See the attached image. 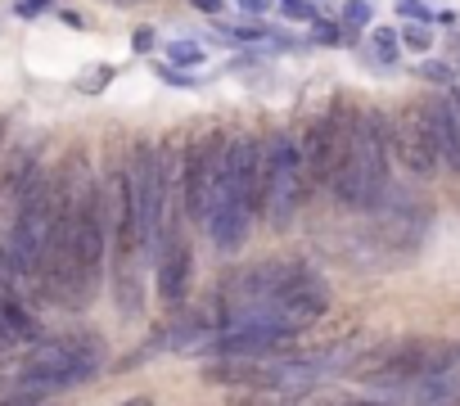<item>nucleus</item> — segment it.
<instances>
[{
  "label": "nucleus",
  "mask_w": 460,
  "mask_h": 406,
  "mask_svg": "<svg viewBox=\"0 0 460 406\" xmlns=\"http://www.w3.org/2000/svg\"><path fill=\"white\" fill-rule=\"evenodd\" d=\"M420 77L442 82V86H456V68H451V64H420Z\"/></svg>",
  "instance_id": "19"
},
{
  "label": "nucleus",
  "mask_w": 460,
  "mask_h": 406,
  "mask_svg": "<svg viewBox=\"0 0 460 406\" xmlns=\"http://www.w3.org/2000/svg\"><path fill=\"white\" fill-rule=\"evenodd\" d=\"M46 5H50V0H19V14H23V19H32V14H41Z\"/></svg>",
  "instance_id": "22"
},
{
  "label": "nucleus",
  "mask_w": 460,
  "mask_h": 406,
  "mask_svg": "<svg viewBox=\"0 0 460 406\" xmlns=\"http://www.w3.org/2000/svg\"><path fill=\"white\" fill-rule=\"evenodd\" d=\"M370 55H375L379 64H397V55H402V37L388 32V28H379V32L370 37Z\"/></svg>",
  "instance_id": "15"
},
{
  "label": "nucleus",
  "mask_w": 460,
  "mask_h": 406,
  "mask_svg": "<svg viewBox=\"0 0 460 406\" xmlns=\"http://www.w3.org/2000/svg\"><path fill=\"white\" fill-rule=\"evenodd\" d=\"M402 46H406V50H415V55H424V50L433 46L429 23H406V28H402Z\"/></svg>",
  "instance_id": "16"
},
{
  "label": "nucleus",
  "mask_w": 460,
  "mask_h": 406,
  "mask_svg": "<svg viewBox=\"0 0 460 406\" xmlns=\"http://www.w3.org/2000/svg\"><path fill=\"white\" fill-rule=\"evenodd\" d=\"M0 406H41V402H32V397H10V402H0Z\"/></svg>",
  "instance_id": "26"
},
{
  "label": "nucleus",
  "mask_w": 460,
  "mask_h": 406,
  "mask_svg": "<svg viewBox=\"0 0 460 406\" xmlns=\"http://www.w3.org/2000/svg\"><path fill=\"white\" fill-rule=\"evenodd\" d=\"M190 5H199L203 14H221V0H190Z\"/></svg>",
  "instance_id": "24"
},
{
  "label": "nucleus",
  "mask_w": 460,
  "mask_h": 406,
  "mask_svg": "<svg viewBox=\"0 0 460 406\" xmlns=\"http://www.w3.org/2000/svg\"><path fill=\"white\" fill-rule=\"evenodd\" d=\"M167 59H172V68L181 73V68H199V64H208V50L194 46V41H172V46H167Z\"/></svg>",
  "instance_id": "13"
},
{
  "label": "nucleus",
  "mask_w": 460,
  "mask_h": 406,
  "mask_svg": "<svg viewBox=\"0 0 460 406\" xmlns=\"http://www.w3.org/2000/svg\"><path fill=\"white\" fill-rule=\"evenodd\" d=\"M456 73H460V64H456Z\"/></svg>",
  "instance_id": "31"
},
{
  "label": "nucleus",
  "mask_w": 460,
  "mask_h": 406,
  "mask_svg": "<svg viewBox=\"0 0 460 406\" xmlns=\"http://www.w3.org/2000/svg\"><path fill=\"white\" fill-rule=\"evenodd\" d=\"M388 154H393V118L379 109L357 113V136L343 172L334 176V194L343 208H375L388 190Z\"/></svg>",
  "instance_id": "1"
},
{
  "label": "nucleus",
  "mask_w": 460,
  "mask_h": 406,
  "mask_svg": "<svg viewBox=\"0 0 460 406\" xmlns=\"http://www.w3.org/2000/svg\"><path fill=\"white\" fill-rule=\"evenodd\" d=\"M352 136H357V113H348L343 100L298 136V154H303L312 185H334V176L343 172V163L352 154Z\"/></svg>",
  "instance_id": "6"
},
{
  "label": "nucleus",
  "mask_w": 460,
  "mask_h": 406,
  "mask_svg": "<svg viewBox=\"0 0 460 406\" xmlns=\"http://www.w3.org/2000/svg\"><path fill=\"white\" fill-rule=\"evenodd\" d=\"M127 190H131V208H136V226H140V244L154 249V240L163 235V213H167V149H158L154 140H136L131 163H127Z\"/></svg>",
  "instance_id": "5"
},
{
  "label": "nucleus",
  "mask_w": 460,
  "mask_h": 406,
  "mask_svg": "<svg viewBox=\"0 0 460 406\" xmlns=\"http://www.w3.org/2000/svg\"><path fill=\"white\" fill-rule=\"evenodd\" d=\"M352 406H379V402H352Z\"/></svg>",
  "instance_id": "29"
},
{
  "label": "nucleus",
  "mask_w": 460,
  "mask_h": 406,
  "mask_svg": "<svg viewBox=\"0 0 460 406\" xmlns=\"http://www.w3.org/2000/svg\"><path fill=\"white\" fill-rule=\"evenodd\" d=\"M113 5H127V0H113Z\"/></svg>",
  "instance_id": "30"
},
{
  "label": "nucleus",
  "mask_w": 460,
  "mask_h": 406,
  "mask_svg": "<svg viewBox=\"0 0 460 406\" xmlns=\"http://www.w3.org/2000/svg\"><path fill=\"white\" fill-rule=\"evenodd\" d=\"M131 50H136V55H149V50H154V28H136V32H131Z\"/></svg>",
  "instance_id": "21"
},
{
  "label": "nucleus",
  "mask_w": 460,
  "mask_h": 406,
  "mask_svg": "<svg viewBox=\"0 0 460 406\" xmlns=\"http://www.w3.org/2000/svg\"><path fill=\"white\" fill-rule=\"evenodd\" d=\"M203 226H208V235H212V244H217L221 253H235V249H244V240H249L253 213H249L226 185H217L212 208H208V222H203Z\"/></svg>",
  "instance_id": "9"
},
{
  "label": "nucleus",
  "mask_w": 460,
  "mask_h": 406,
  "mask_svg": "<svg viewBox=\"0 0 460 406\" xmlns=\"http://www.w3.org/2000/svg\"><path fill=\"white\" fill-rule=\"evenodd\" d=\"M460 361V343H442V339H402V343H384L370 348L352 370L357 379L375 384V388H420L429 379H447Z\"/></svg>",
  "instance_id": "2"
},
{
  "label": "nucleus",
  "mask_w": 460,
  "mask_h": 406,
  "mask_svg": "<svg viewBox=\"0 0 460 406\" xmlns=\"http://www.w3.org/2000/svg\"><path fill=\"white\" fill-rule=\"evenodd\" d=\"M104 361V339L95 334H64V339H46L28 352L23 370H19V388L23 393H55V388H77L82 379H91Z\"/></svg>",
  "instance_id": "3"
},
{
  "label": "nucleus",
  "mask_w": 460,
  "mask_h": 406,
  "mask_svg": "<svg viewBox=\"0 0 460 406\" xmlns=\"http://www.w3.org/2000/svg\"><path fill=\"white\" fill-rule=\"evenodd\" d=\"M397 14H402V19H415V23H433V19H438L424 0H397Z\"/></svg>",
  "instance_id": "18"
},
{
  "label": "nucleus",
  "mask_w": 460,
  "mask_h": 406,
  "mask_svg": "<svg viewBox=\"0 0 460 406\" xmlns=\"http://www.w3.org/2000/svg\"><path fill=\"white\" fill-rule=\"evenodd\" d=\"M64 23H68V28H77V32H86V28H91V23H86L82 14H73V10H64Z\"/></svg>",
  "instance_id": "23"
},
{
  "label": "nucleus",
  "mask_w": 460,
  "mask_h": 406,
  "mask_svg": "<svg viewBox=\"0 0 460 406\" xmlns=\"http://www.w3.org/2000/svg\"><path fill=\"white\" fill-rule=\"evenodd\" d=\"M312 181H307V167H303V154H298V136L294 131H271L267 136V222L276 231H285L303 199H307Z\"/></svg>",
  "instance_id": "4"
},
{
  "label": "nucleus",
  "mask_w": 460,
  "mask_h": 406,
  "mask_svg": "<svg viewBox=\"0 0 460 406\" xmlns=\"http://www.w3.org/2000/svg\"><path fill=\"white\" fill-rule=\"evenodd\" d=\"M190 271H194L190 240L185 235H167V249L158 253V298L163 303H181L185 289H190Z\"/></svg>",
  "instance_id": "10"
},
{
  "label": "nucleus",
  "mask_w": 460,
  "mask_h": 406,
  "mask_svg": "<svg viewBox=\"0 0 460 406\" xmlns=\"http://www.w3.org/2000/svg\"><path fill=\"white\" fill-rule=\"evenodd\" d=\"M226 136L221 131H199L185 154H181V208L190 222H208L212 194L221 181V163H226Z\"/></svg>",
  "instance_id": "7"
},
{
  "label": "nucleus",
  "mask_w": 460,
  "mask_h": 406,
  "mask_svg": "<svg viewBox=\"0 0 460 406\" xmlns=\"http://www.w3.org/2000/svg\"><path fill=\"white\" fill-rule=\"evenodd\" d=\"M37 339H41L37 316H28L14 298L0 303V357H14L19 348H32Z\"/></svg>",
  "instance_id": "12"
},
{
  "label": "nucleus",
  "mask_w": 460,
  "mask_h": 406,
  "mask_svg": "<svg viewBox=\"0 0 460 406\" xmlns=\"http://www.w3.org/2000/svg\"><path fill=\"white\" fill-rule=\"evenodd\" d=\"M424 118H429V136L438 145V163L460 167V109L451 100H424Z\"/></svg>",
  "instance_id": "11"
},
{
  "label": "nucleus",
  "mask_w": 460,
  "mask_h": 406,
  "mask_svg": "<svg viewBox=\"0 0 460 406\" xmlns=\"http://www.w3.org/2000/svg\"><path fill=\"white\" fill-rule=\"evenodd\" d=\"M393 158L411 172V176H433L442 163H438V145L429 136V118H424V104H406L397 109L393 118Z\"/></svg>",
  "instance_id": "8"
},
{
  "label": "nucleus",
  "mask_w": 460,
  "mask_h": 406,
  "mask_svg": "<svg viewBox=\"0 0 460 406\" xmlns=\"http://www.w3.org/2000/svg\"><path fill=\"white\" fill-rule=\"evenodd\" d=\"M122 406H154L149 397H131V402H122Z\"/></svg>",
  "instance_id": "27"
},
{
  "label": "nucleus",
  "mask_w": 460,
  "mask_h": 406,
  "mask_svg": "<svg viewBox=\"0 0 460 406\" xmlns=\"http://www.w3.org/2000/svg\"><path fill=\"white\" fill-rule=\"evenodd\" d=\"M271 5V0H240V10H249V14H262Z\"/></svg>",
  "instance_id": "25"
},
{
  "label": "nucleus",
  "mask_w": 460,
  "mask_h": 406,
  "mask_svg": "<svg viewBox=\"0 0 460 406\" xmlns=\"http://www.w3.org/2000/svg\"><path fill=\"white\" fill-rule=\"evenodd\" d=\"M113 77H118V73H113L109 64H100V68H91V73H82V82H77V91H82V95H100V91H104V86H109Z\"/></svg>",
  "instance_id": "17"
},
{
  "label": "nucleus",
  "mask_w": 460,
  "mask_h": 406,
  "mask_svg": "<svg viewBox=\"0 0 460 406\" xmlns=\"http://www.w3.org/2000/svg\"><path fill=\"white\" fill-rule=\"evenodd\" d=\"M375 23V10H370V0H348L343 5V32L348 37H357L361 28H370Z\"/></svg>",
  "instance_id": "14"
},
{
  "label": "nucleus",
  "mask_w": 460,
  "mask_h": 406,
  "mask_svg": "<svg viewBox=\"0 0 460 406\" xmlns=\"http://www.w3.org/2000/svg\"><path fill=\"white\" fill-rule=\"evenodd\" d=\"M312 37H316L321 46H339V41H343V32H339L334 23H325V19H316V28H312Z\"/></svg>",
  "instance_id": "20"
},
{
  "label": "nucleus",
  "mask_w": 460,
  "mask_h": 406,
  "mask_svg": "<svg viewBox=\"0 0 460 406\" xmlns=\"http://www.w3.org/2000/svg\"><path fill=\"white\" fill-rule=\"evenodd\" d=\"M5 127H10V122H5V118H0V149H5Z\"/></svg>",
  "instance_id": "28"
}]
</instances>
